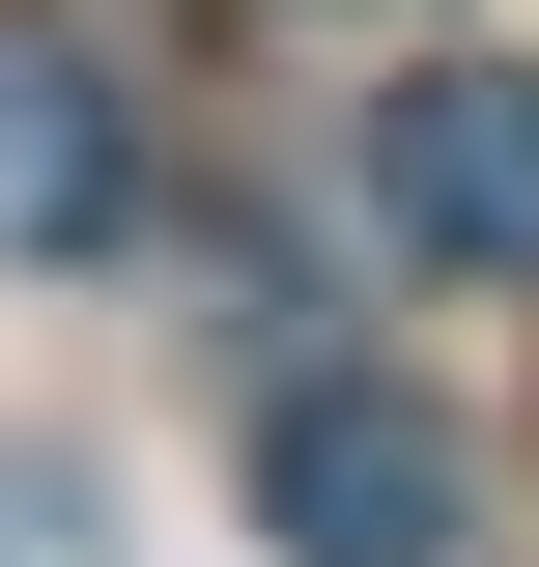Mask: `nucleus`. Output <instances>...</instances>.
Returning a JSON list of instances; mask_svg holds the SVG:
<instances>
[{
	"label": "nucleus",
	"instance_id": "obj_1",
	"mask_svg": "<svg viewBox=\"0 0 539 567\" xmlns=\"http://www.w3.org/2000/svg\"><path fill=\"white\" fill-rule=\"evenodd\" d=\"M455 511H482L455 398H398V369H284L256 398V539L284 567H455Z\"/></svg>",
	"mask_w": 539,
	"mask_h": 567
},
{
	"label": "nucleus",
	"instance_id": "obj_2",
	"mask_svg": "<svg viewBox=\"0 0 539 567\" xmlns=\"http://www.w3.org/2000/svg\"><path fill=\"white\" fill-rule=\"evenodd\" d=\"M369 227L426 284H539V58H426L369 114Z\"/></svg>",
	"mask_w": 539,
	"mask_h": 567
},
{
	"label": "nucleus",
	"instance_id": "obj_3",
	"mask_svg": "<svg viewBox=\"0 0 539 567\" xmlns=\"http://www.w3.org/2000/svg\"><path fill=\"white\" fill-rule=\"evenodd\" d=\"M142 199V114L85 29H0V256H85V227Z\"/></svg>",
	"mask_w": 539,
	"mask_h": 567
},
{
	"label": "nucleus",
	"instance_id": "obj_4",
	"mask_svg": "<svg viewBox=\"0 0 539 567\" xmlns=\"http://www.w3.org/2000/svg\"><path fill=\"white\" fill-rule=\"evenodd\" d=\"M0 567H114V539H85V483H29V454H0Z\"/></svg>",
	"mask_w": 539,
	"mask_h": 567
}]
</instances>
